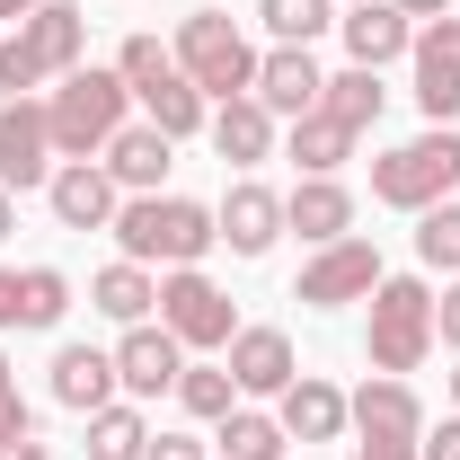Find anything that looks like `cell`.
I'll return each instance as SVG.
<instances>
[{"label":"cell","instance_id":"836d02e7","mask_svg":"<svg viewBox=\"0 0 460 460\" xmlns=\"http://www.w3.org/2000/svg\"><path fill=\"white\" fill-rule=\"evenodd\" d=\"M416 460H460V416L425 425V434H416Z\"/></svg>","mask_w":460,"mask_h":460},{"label":"cell","instance_id":"44dd1931","mask_svg":"<svg viewBox=\"0 0 460 460\" xmlns=\"http://www.w3.org/2000/svg\"><path fill=\"white\" fill-rule=\"evenodd\" d=\"M275 425H284L292 443H337V434L354 425V416H345V390H337V381L301 372V381L284 390V416H275Z\"/></svg>","mask_w":460,"mask_h":460},{"label":"cell","instance_id":"74e56055","mask_svg":"<svg viewBox=\"0 0 460 460\" xmlns=\"http://www.w3.org/2000/svg\"><path fill=\"white\" fill-rule=\"evenodd\" d=\"M390 9H407L416 27H425V18H452V0H390Z\"/></svg>","mask_w":460,"mask_h":460},{"label":"cell","instance_id":"6da1fadb","mask_svg":"<svg viewBox=\"0 0 460 460\" xmlns=\"http://www.w3.org/2000/svg\"><path fill=\"white\" fill-rule=\"evenodd\" d=\"M80 54H89V9L45 0L36 18H18V27L0 36V107L27 98V89H45V80H71Z\"/></svg>","mask_w":460,"mask_h":460},{"label":"cell","instance_id":"8992f818","mask_svg":"<svg viewBox=\"0 0 460 460\" xmlns=\"http://www.w3.org/2000/svg\"><path fill=\"white\" fill-rule=\"evenodd\" d=\"M452 186H460V133L452 124H434V133H416V142L372 160V204H390V213H425Z\"/></svg>","mask_w":460,"mask_h":460},{"label":"cell","instance_id":"7c38bea8","mask_svg":"<svg viewBox=\"0 0 460 460\" xmlns=\"http://www.w3.org/2000/svg\"><path fill=\"white\" fill-rule=\"evenodd\" d=\"M45 204H54V222H62V230H107V222H115V204H124V186H115L98 160H62V169L45 177Z\"/></svg>","mask_w":460,"mask_h":460},{"label":"cell","instance_id":"ba28073f","mask_svg":"<svg viewBox=\"0 0 460 460\" xmlns=\"http://www.w3.org/2000/svg\"><path fill=\"white\" fill-rule=\"evenodd\" d=\"M160 328L177 345H195V354H222L239 337V319H230V292L204 275V266H169L160 275Z\"/></svg>","mask_w":460,"mask_h":460},{"label":"cell","instance_id":"484cf974","mask_svg":"<svg viewBox=\"0 0 460 460\" xmlns=\"http://www.w3.org/2000/svg\"><path fill=\"white\" fill-rule=\"evenodd\" d=\"M319 107L337 115V124H354V133H372V124H381V71H363V62L337 71V80L319 89Z\"/></svg>","mask_w":460,"mask_h":460},{"label":"cell","instance_id":"ffe728a7","mask_svg":"<svg viewBox=\"0 0 460 460\" xmlns=\"http://www.w3.org/2000/svg\"><path fill=\"white\" fill-rule=\"evenodd\" d=\"M169 151H177V142L160 133V124H124L107 151H98V169H107L124 195H160V177H169Z\"/></svg>","mask_w":460,"mask_h":460},{"label":"cell","instance_id":"60d3db41","mask_svg":"<svg viewBox=\"0 0 460 460\" xmlns=\"http://www.w3.org/2000/svg\"><path fill=\"white\" fill-rule=\"evenodd\" d=\"M36 9H45V0H0V18H9V27H18V18H36Z\"/></svg>","mask_w":460,"mask_h":460},{"label":"cell","instance_id":"ab89813d","mask_svg":"<svg viewBox=\"0 0 460 460\" xmlns=\"http://www.w3.org/2000/svg\"><path fill=\"white\" fill-rule=\"evenodd\" d=\"M9 319H18V275L0 266V328H9Z\"/></svg>","mask_w":460,"mask_h":460},{"label":"cell","instance_id":"ac0fdd59","mask_svg":"<svg viewBox=\"0 0 460 460\" xmlns=\"http://www.w3.org/2000/svg\"><path fill=\"white\" fill-rule=\"evenodd\" d=\"M284 230H301L310 248L354 239V186H345V177H301V186L284 195Z\"/></svg>","mask_w":460,"mask_h":460},{"label":"cell","instance_id":"d4e9b609","mask_svg":"<svg viewBox=\"0 0 460 460\" xmlns=\"http://www.w3.org/2000/svg\"><path fill=\"white\" fill-rule=\"evenodd\" d=\"M354 142H363V133H354V124H337V115L328 107H310V115H292V160H301V177H337L345 160H354Z\"/></svg>","mask_w":460,"mask_h":460},{"label":"cell","instance_id":"603a6c76","mask_svg":"<svg viewBox=\"0 0 460 460\" xmlns=\"http://www.w3.org/2000/svg\"><path fill=\"white\" fill-rule=\"evenodd\" d=\"M89 310H107L115 328H142V319L160 310V275H151V266H133V257H115V266L89 275Z\"/></svg>","mask_w":460,"mask_h":460},{"label":"cell","instance_id":"1f68e13d","mask_svg":"<svg viewBox=\"0 0 460 460\" xmlns=\"http://www.w3.org/2000/svg\"><path fill=\"white\" fill-rule=\"evenodd\" d=\"M416 257H425V266H443V275H460V204H452V195L416 213Z\"/></svg>","mask_w":460,"mask_h":460},{"label":"cell","instance_id":"8d00e7d4","mask_svg":"<svg viewBox=\"0 0 460 460\" xmlns=\"http://www.w3.org/2000/svg\"><path fill=\"white\" fill-rule=\"evenodd\" d=\"M354 460H416V443H354Z\"/></svg>","mask_w":460,"mask_h":460},{"label":"cell","instance_id":"e0dca14e","mask_svg":"<svg viewBox=\"0 0 460 460\" xmlns=\"http://www.w3.org/2000/svg\"><path fill=\"white\" fill-rule=\"evenodd\" d=\"M222 354H230V381H239L248 399H284L292 381H301V372H292V337H284V328H239Z\"/></svg>","mask_w":460,"mask_h":460},{"label":"cell","instance_id":"9a60e30c","mask_svg":"<svg viewBox=\"0 0 460 460\" xmlns=\"http://www.w3.org/2000/svg\"><path fill=\"white\" fill-rule=\"evenodd\" d=\"M345 416L363 425V443H416V434H425V399H416L407 381H390V372H372V381L345 399Z\"/></svg>","mask_w":460,"mask_h":460},{"label":"cell","instance_id":"d6986e66","mask_svg":"<svg viewBox=\"0 0 460 460\" xmlns=\"http://www.w3.org/2000/svg\"><path fill=\"white\" fill-rule=\"evenodd\" d=\"M337 36H345V54L363 62V71H381V62H399L407 45H416V18L390 9V0H354V9L337 18Z\"/></svg>","mask_w":460,"mask_h":460},{"label":"cell","instance_id":"cb8c5ba5","mask_svg":"<svg viewBox=\"0 0 460 460\" xmlns=\"http://www.w3.org/2000/svg\"><path fill=\"white\" fill-rule=\"evenodd\" d=\"M54 399L71 407V416L115 407V354H98V345H62V354H54Z\"/></svg>","mask_w":460,"mask_h":460},{"label":"cell","instance_id":"30bf717a","mask_svg":"<svg viewBox=\"0 0 460 460\" xmlns=\"http://www.w3.org/2000/svg\"><path fill=\"white\" fill-rule=\"evenodd\" d=\"M407 62H416V107H425V124H452L460 115V18H425L416 45H407Z\"/></svg>","mask_w":460,"mask_h":460},{"label":"cell","instance_id":"8fae6325","mask_svg":"<svg viewBox=\"0 0 460 460\" xmlns=\"http://www.w3.org/2000/svg\"><path fill=\"white\" fill-rule=\"evenodd\" d=\"M54 177V124H45V98H9L0 107V186L27 195Z\"/></svg>","mask_w":460,"mask_h":460},{"label":"cell","instance_id":"2e32d148","mask_svg":"<svg viewBox=\"0 0 460 460\" xmlns=\"http://www.w3.org/2000/svg\"><path fill=\"white\" fill-rule=\"evenodd\" d=\"M319 89H328V71L310 62V45H275V54H257V89H248V98L266 115H310Z\"/></svg>","mask_w":460,"mask_h":460},{"label":"cell","instance_id":"d6a6232c","mask_svg":"<svg viewBox=\"0 0 460 460\" xmlns=\"http://www.w3.org/2000/svg\"><path fill=\"white\" fill-rule=\"evenodd\" d=\"M9 434H27V399H18V372H9V354H0V443Z\"/></svg>","mask_w":460,"mask_h":460},{"label":"cell","instance_id":"7bdbcfd3","mask_svg":"<svg viewBox=\"0 0 460 460\" xmlns=\"http://www.w3.org/2000/svg\"><path fill=\"white\" fill-rule=\"evenodd\" d=\"M452 407H460V372H452Z\"/></svg>","mask_w":460,"mask_h":460},{"label":"cell","instance_id":"4316f807","mask_svg":"<svg viewBox=\"0 0 460 460\" xmlns=\"http://www.w3.org/2000/svg\"><path fill=\"white\" fill-rule=\"evenodd\" d=\"M62 310H71V275H62V266H27V275H18V319H9V328H62Z\"/></svg>","mask_w":460,"mask_h":460},{"label":"cell","instance_id":"b9f144b4","mask_svg":"<svg viewBox=\"0 0 460 460\" xmlns=\"http://www.w3.org/2000/svg\"><path fill=\"white\" fill-rule=\"evenodd\" d=\"M9 230H18V204H9V186H0V239H9Z\"/></svg>","mask_w":460,"mask_h":460},{"label":"cell","instance_id":"9c48e42d","mask_svg":"<svg viewBox=\"0 0 460 460\" xmlns=\"http://www.w3.org/2000/svg\"><path fill=\"white\" fill-rule=\"evenodd\" d=\"M372 284H381V248H372V239H328V248L301 266L292 301H310V310H345V301H372Z\"/></svg>","mask_w":460,"mask_h":460},{"label":"cell","instance_id":"83f0119b","mask_svg":"<svg viewBox=\"0 0 460 460\" xmlns=\"http://www.w3.org/2000/svg\"><path fill=\"white\" fill-rule=\"evenodd\" d=\"M230 399H239V381H230V363H186L177 372V407L186 416H204V425H222Z\"/></svg>","mask_w":460,"mask_h":460},{"label":"cell","instance_id":"5b68a950","mask_svg":"<svg viewBox=\"0 0 460 460\" xmlns=\"http://www.w3.org/2000/svg\"><path fill=\"white\" fill-rule=\"evenodd\" d=\"M115 71H124V89H133V107L151 115L169 142H186V133H204L213 115H204V89L177 71V54L160 45V36H124V54H115Z\"/></svg>","mask_w":460,"mask_h":460},{"label":"cell","instance_id":"5bb4252c","mask_svg":"<svg viewBox=\"0 0 460 460\" xmlns=\"http://www.w3.org/2000/svg\"><path fill=\"white\" fill-rule=\"evenodd\" d=\"M213 230L230 239V257H266V248L284 239V195L257 186V177H239V186L222 195V213H213Z\"/></svg>","mask_w":460,"mask_h":460},{"label":"cell","instance_id":"f546056e","mask_svg":"<svg viewBox=\"0 0 460 460\" xmlns=\"http://www.w3.org/2000/svg\"><path fill=\"white\" fill-rule=\"evenodd\" d=\"M284 425L275 416H257V407H230L222 416V460H284Z\"/></svg>","mask_w":460,"mask_h":460},{"label":"cell","instance_id":"d590c367","mask_svg":"<svg viewBox=\"0 0 460 460\" xmlns=\"http://www.w3.org/2000/svg\"><path fill=\"white\" fill-rule=\"evenodd\" d=\"M142 460H213V452H204L195 434H151V452H142Z\"/></svg>","mask_w":460,"mask_h":460},{"label":"cell","instance_id":"7402d4cb","mask_svg":"<svg viewBox=\"0 0 460 460\" xmlns=\"http://www.w3.org/2000/svg\"><path fill=\"white\" fill-rule=\"evenodd\" d=\"M204 133H213V151H222L230 169H257V160H275V115L257 107V98H222Z\"/></svg>","mask_w":460,"mask_h":460},{"label":"cell","instance_id":"277c9868","mask_svg":"<svg viewBox=\"0 0 460 460\" xmlns=\"http://www.w3.org/2000/svg\"><path fill=\"white\" fill-rule=\"evenodd\" d=\"M169 54H177V71H186V80H195L213 107L257 89V45L230 27V9H186V18H177V45H169Z\"/></svg>","mask_w":460,"mask_h":460},{"label":"cell","instance_id":"f35d334b","mask_svg":"<svg viewBox=\"0 0 460 460\" xmlns=\"http://www.w3.org/2000/svg\"><path fill=\"white\" fill-rule=\"evenodd\" d=\"M0 460H45V443H36V434H9V443H0Z\"/></svg>","mask_w":460,"mask_h":460},{"label":"cell","instance_id":"4fadbf2b","mask_svg":"<svg viewBox=\"0 0 460 460\" xmlns=\"http://www.w3.org/2000/svg\"><path fill=\"white\" fill-rule=\"evenodd\" d=\"M177 372H186V345L169 337V328H124V345H115V390H133V399H160V390H177Z\"/></svg>","mask_w":460,"mask_h":460},{"label":"cell","instance_id":"4dcf8cb0","mask_svg":"<svg viewBox=\"0 0 460 460\" xmlns=\"http://www.w3.org/2000/svg\"><path fill=\"white\" fill-rule=\"evenodd\" d=\"M257 18L275 45H310L319 27H337V0H257Z\"/></svg>","mask_w":460,"mask_h":460},{"label":"cell","instance_id":"7a4b0ae2","mask_svg":"<svg viewBox=\"0 0 460 460\" xmlns=\"http://www.w3.org/2000/svg\"><path fill=\"white\" fill-rule=\"evenodd\" d=\"M115 239H124V257L133 266H204V248L222 239L204 204H186V195H124L115 204Z\"/></svg>","mask_w":460,"mask_h":460},{"label":"cell","instance_id":"e575fe53","mask_svg":"<svg viewBox=\"0 0 460 460\" xmlns=\"http://www.w3.org/2000/svg\"><path fill=\"white\" fill-rule=\"evenodd\" d=\"M434 345H452V354H460V284L434 292Z\"/></svg>","mask_w":460,"mask_h":460},{"label":"cell","instance_id":"f1b7e54d","mask_svg":"<svg viewBox=\"0 0 460 460\" xmlns=\"http://www.w3.org/2000/svg\"><path fill=\"white\" fill-rule=\"evenodd\" d=\"M142 452H151L142 407H98L89 416V460H142Z\"/></svg>","mask_w":460,"mask_h":460},{"label":"cell","instance_id":"52a82bcc","mask_svg":"<svg viewBox=\"0 0 460 460\" xmlns=\"http://www.w3.org/2000/svg\"><path fill=\"white\" fill-rule=\"evenodd\" d=\"M372 372H390L407 381L425 354H434V284H416V275H381L372 284Z\"/></svg>","mask_w":460,"mask_h":460},{"label":"cell","instance_id":"3957f363","mask_svg":"<svg viewBox=\"0 0 460 460\" xmlns=\"http://www.w3.org/2000/svg\"><path fill=\"white\" fill-rule=\"evenodd\" d=\"M45 124H54V160H98L115 133L133 124V89H124V71H71L54 98H45Z\"/></svg>","mask_w":460,"mask_h":460}]
</instances>
